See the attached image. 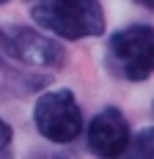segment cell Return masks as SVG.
I'll use <instances>...</instances> for the list:
<instances>
[{
  "mask_svg": "<svg viewBox=\"0 0 154 159\" xmlns=\"http://www.w3.org/2000/svg\"><path fill=\"white\" fill-rule=\"evenodd\" d=\"M31 16L61 39H88L105 30V11L99 0H44L33 6Z\"/></svg>",
  "mask_w": 154,
  "mask_h": 159,
  "instance_id": "1",
  "label": "cell"
},
{
  "mask_svg": "<svg viewBox=\"0 0 154 159\" xmlns=\"http://www.w3.org/2000/svg\"><path fill=\"white\" fill-rule=\"evenodd\" d=\"M108 69L121 80L140 82L154 74V28L129 25L108 41Z\"/></svg>",
  "mask_w": 154,
  "mask_h": 159,
  "instance_id": "2",
  "label": "cell"
},
{
  "mask_svg": "<svg viewBox=\"0 0 154 159\" xmlns=\"http://www.w3.org/2000/svg\"><path fill=\"white\" fill-rule=\"evenodd\" d=\"M33 121H36L39 134L52 143H72L83 132V112L69 88L47 91L39 96Z\"/></svg>",
  "mask_w": 154,
  "mask_h": 159,
  "instance_id": "3",
  "label": "cell"
},
{
  "mask_svg": "<svg viewBox=\"0 0 154 159\" xmlns=\"http://www.w3.org/2000/svg\"><path fill=\"white\" fill-rule=\"evenodd\" d=\"M0 55L17 63L39 66V69H58L66 61V49L55 39L44 33L22 28V25H3L0 28Z\"/></svg>",
  "mask_w": 154,
  "mask_h": 159,
  "instance_id": "4",
  "label": "cell"
},
{
  "mask_svg": "<svg viewBox=\"0 0 154 159\" xmlns=\"http://www.w3.org/2000/svg\"><path fill=\"white\" fill-rule=\"evenodd\" d=\"M129 124L118 107H105L88 124V151L99 159H116L129 143Z\"/></svg>",
  "mask_w": 154,
  "mask_h": 159,
  "instance_id": "5",
  "label": "cell"
},
{
  "mask_svg": "<svg viewBox=\"0 0 154 159\" xmlns=\"http://www.w3.org/2000/svg\"><path fill=\"white\" fill-rule=\"evenodd\" d=\"M116 159H154V126L140 129Z\"/></svg>",
  "mask_w": 154,
  "mask_h": 159,
  "instance_id": "6",
  "label": "cell"
},
{
  "mask_svg": "<svg viewBox=\"0 0 154 159\" xmlns=\"http://www.w3.org/2000/svg\"><path fill=\"white\" fill-rule=\"evenodd\" d=\"M8 145H11V126L0 118V157L6 154V148H8Z\"/></svg>",
  "mask_w": 154,
  "mask_h": 159,
  "instance_id": "7",
  "label": "cell"
},
{
  "mask_svg": "<svg viewBox=\"0 0 154 159\" xmlns=\"http://www.w3.org/2000/svg\"><path fill=\"white\" fill-rule=\"evenodd\" d=\"M138 6H143V8H149V11H154V0H135Z\"/></svg>",
  "mask_w": 154,
  "mask_h": 159,
  "instance_id": "8",
  "label": "cell"
},
{
  "mask_svg": "<svg viewBox=\"0 0 154 159\" xmlns=\"http://www.w3.org/2000/svg\"><path fill=\"white\" fill-rule=\"evenodd\" d=\"M0 3H6V0H0Z\"/></svg>",
  "mask_w": 154,
  "mask_h": 159,
  "instance_id": "9",
  "label": "cell"
}]
</instances>
